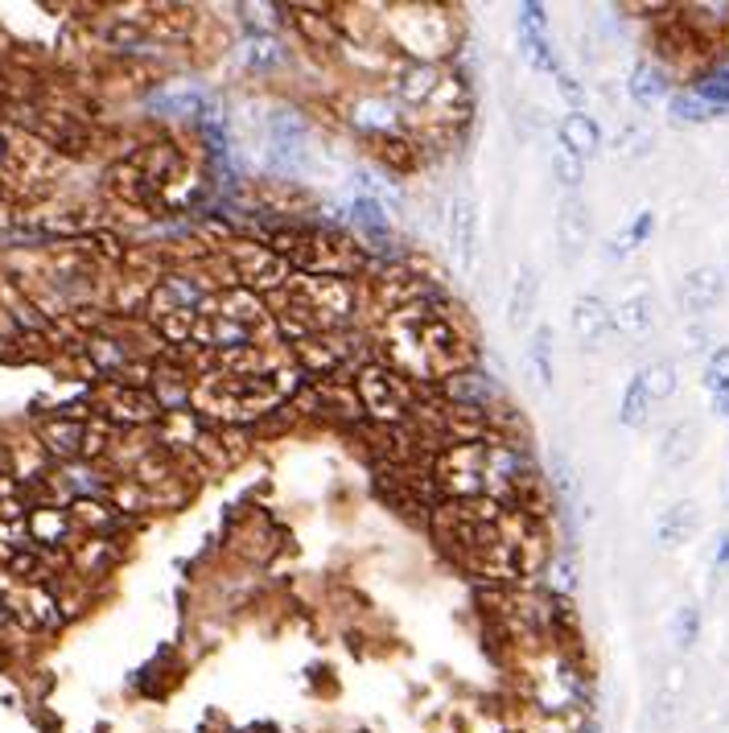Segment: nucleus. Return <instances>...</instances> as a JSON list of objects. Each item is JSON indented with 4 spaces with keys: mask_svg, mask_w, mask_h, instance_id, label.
<instances>
[{
    "mask_svg": "<svg viewBox=\"0 0 729 733\" xmlns=\"http://www.w3.org/2000/svg\"><path fill=\"white\" fill-rule=\"evenodd\" d=\"M46 441H50V450L75 453L78 441H83V429H78V424H50V429H46Z\"/></svg>",
    "mask_w": 729,
    "mask_h": 733,
    "instance_id": "obj_32",
    "label": "nucleus"
},
{
    "mask_svg": "<svg viewBox=\"0 0 729 733\" xmlns=\"http://www.w3.org/2000/svg\"><path fill=\"white\" fill-rule=\"evenodd\" d=\"M697 445H700L697 424L680 421V424H672V429L664 433V450H660V457H664L667 470H680V466H688V462L697 457Z\"/></svg>",
    "mask_w": 729,
    "mask_h": 733,
    "instance_id": "obj_15",
    "label": "nucleus"
},
{
    "mask_svg": "<svg viewBox=\"0 0 729 733\" xmlns=\"http://www.w3.org/2000/svg\"><path fill=\"white\" fill-rule=\"evenodd\" d=\"M639 379H643V388H647L652 400H667V396L676 391V363H667V359L652 363V367L639 371Z\"/></svg>",
    "mask_w": 729,
    "mask_h": 733,
    "instance_id": "obj_26",
    "label": "nucleus"
},
{
    "mask_svg": "<svg viewBox=\"0 0 729 733\" xmlns=\"http://www.w3.org/2000/svg\"><path fill=\"white\" fill-rule=\"evenodd\" d=\"M705 388L714 396H729V346H717L705 363Z\"/></svg>",
    "mask_w": 729,
    "mask_h": 733,
    "instance_id": "obj_30",
    "label": "nucleus"
},
{
    "mask_svg": "<svg viewBox=\"0 0 729 733\" xmlns=\"http://www.w3.org/2000/svg\"><path fill=\"white\" fill-rule=\"evenodd\" d=\"M697 639H700V610L680 606L676 610V618H672V643H676L680 651H693Z\"/></svg>",
    "mask_w": 729,
    "mask_h": 733,
    "instance_id": "obj_27",
    "label": "nucleus"
},
{
    "mask_svg": "<svg viewBox=\"0 0 729 733\" xmlns=\"http://www.w3.org/2000/svg\"><path fill=\"white\" fill-rule=\"evenodd\" d=\"M693 91H697L705 104H714L717 111L729 108V66L721 63V66H714V71H705Z\"/></svg>",
    "mask_w": 729,
    "mask_h": 733,
    "instance_id": "obj_25",
    "label": "nucleus"
},
{
    "mask_svg": "<svg viewBox=\"0 0 729 733\" xmlns=\"http://www.w3.org/2000/svg\"><path fill=\"white\" fill-rule=\"evenodd\" d=\"M268 141L277 149H305L310 144V125L293 108H277L268 116Z\"/></svg>",
    "mask_w": 729,
    "mask_h": 733,
    "instance_id": "obj_16",
    "label": "nucleus"
},
{
    "mask_svg": "<svg viewBox=\"0 0 729 733\" xmlns=\"http://www.w3.org/2000/svg\"><path fill=\"white\" fill-rule=\"evenodd\" d=\"M714 412L729 421V396H714Z\"/></svg>",
    "mask_w": 729,
    "mask_h": 733,
    "instance_id": "obj_37",
    "label": "nucleus"
},
{
    "mask_svg": "<svg viewBox=\"0 0 729 733\" xmlns=\"http://www.w3.org/2000/svg\"><path fill=\"white\" fill-rule=\"evenodd\" d=\"M450 248L462 268H474V251H479V206L470 194H453L450 203Z\"/></svg>",
    "mask_w": 729,
    "mask_h": 733,
    "instance_id": "obj_5",
    "label": "nucleus"
},
{
    "mask_svg": "<svg viewBox=\"0 0 729 733\" xmlns=\"http://www.w3.org/2000/svg\"><path fill=\"white\" fill-rule=\"evenodd\" d=\"M4 161H9V149H4V137H0V165H4Z\"/></svg>",
    "mask_w": 729,
    "mask_h": 733,
    "instance_id": "obj_38",
    "label": "nucleus"
},
{
    "mask_svg": "<svg viewBox=\"0 0 729 733\" xmlns=\"http://www.w3.org/2000/svg\"><path fill=\"white\" fill-rule=\"evenodd\" d=\"M560 144H565L569 153L581 157V161H590V157L602 149V132H598V125H593L586 111H569V116L560 120Z\"/></svg>",
    "mask_w": 729,
    "mask_h": 733,
    "instance_id": "obj_12",
    "label": "nucleus"
},
{
    "mask_svg": "<svg viewBox=\"0 0 729 733\" xmlns=\"http://www.w3.org/2000/svg\"><path fill=\"white\" fill-rule=\"evenodd\" d=\"M614 330L626 338H647L655 330V301L647 293H631L614 310Z\"/></svg>",
    "mask_w": 729,
    "mask_h": 733,
    "instance_id": "obj_11",
    "label": "nucleus"
},
{
    "mask_svg": "<svg viewBox=\"0 0 729 733\" xmlns=\"http://www.w3.org/2000/svg\"><path fill=\"white\" fill-rule=\"evenodd\" d=\"M355 391L363 400V412H372L379 424H404L408 412H417L412 405V388H408V375L392 371L388 363H372L363 367L355 379Z\"/></svg>",
    "mask_w": 729,
    "mask_h": 733,
    "instance_id": "obj_1",
    "label": "nucleus"
},
{
    "mask_svg": "<svg viewBox=\"0 0 729 733\" xmlns=\"http://www.w3.org/2000/svg\"><path fill=\"white\" fill-rule=\"evenodd\" d=\"M652 144H655L652 128H643V125H626L619 137H614V149H619V157H626V161L647 157V153H652Z\"/></svg>",
    "mask_w": 729,
    "mask_h": 733,
    "instance_id": "obj_28",
    "label": "nucleus"
},
{
    "mask_svg": "<svg viewBox=\"0 0 729 733\" xmlns=\"http://www.w3.org/2000/svg\"><path fill=\"white\" fill-rule=\"evenodd\" d=\"M667 116H672L676 125H709V120L717 116V108L714 104H705V99L688 87V91H676L672 99H667Z\"/></svg>",
    "mask_w": 729,
    "mask_h": 733,
    "instance_id": "obj_20",
    "label": "nucleus"
},
{
    "mask_svg": "<svg viewBox=\"0 0 729 733\" xmlns=\"http://www.w3.org/2000/svg\"><path fill=\"white\" fill-rule=\"evenodd\" d=\"M557 244L565 260H577L590 244V211L577 194H565L557 211Z\"/></svg>",
    "mask_w": 729,
    "mask_h": 733,
    "instance_id": "obj_7",
    "label": "nucleus"
},
{
    "mask_svg": "<svg viewBox=\"0 0 729 733\" xmlns=\"http://www.w3.org/2000/svg\"><path fill=\"white\" fill-rule=\"evenodd\" d=\"M726 301V277L717 272V268H693L688 277L680 281V310L688 317H705V313H714L717 305Z\"/></svg>",
    "mask_w": 729,
    "mask_h": 733,
    "instance_id": "obj_4",
    "label": "nucleus"
},
{
    "mask_svg": "<svg viewBox=\"0 0 729 733\" xmlns=\"http://www.w3.org/2000/svg\"><path fill=\"white\" fill-rule=\"evenodd\" d=\"M519 33L544 37V9L540 4H519Z\"/></svg>",
    "mask_w": 729,
    "mask_h": 733,
    "instance_id": "obj_34",
    "label": "nucleus"
},
{
    "mask_svg": "<svg viewBox=\"0 0 729 733\" xmlns=\"http://www.w3.org/2000/svg\"><path fill=\"white\" fill-rule=\"evenodd\" d=\"M672 83H667V71L660 63H639L631 71V95H635L639 108H655V104H664L672 99Z\"/></svg>",
    "mask_w": 729,
    "mask_h": 733,
    "instance_id": "obj_14",
    "label": "nucleus"
},
{
    "mask_svg": "<svg viewBox=\"0 0 729 733\" xmlns=\"http://www.w3.org/2000/svg\"><path fill=\"white\" fill-rule=\"evenodd\" d=\"M553 486H557L560 499H577V483H573V470L565 462V453H553Z\"/></svg>",
    "mask_w": 729,
    "mask_h": 733,
    "instance_id": "obj_33",
    "label": "nucleus"
},
{
    "mask_svg": "<svg viewBox=\"0 0 729 733\" xmlns=\"http://www.w3.org/2000/svg\"><path fill=\"white\" fill-rule=\"evenodd\" d=\"M652 227H655V215H652V211H639V219L631 223L626 231H622V239L614 244V251H619V256H626L631 248H639V244H643V239L652 235Z\"/></svg>",
    "mask_w": 729,
    "mask_h": 733,
    "instance_id": "obj_31",
    "label": "nucleus"
},
{
    "mask_svg": "<svg viewBox=\"0 0 729 733\" xmlns=\"http://www.w3.org/2000/svg\"><path fill=\"white\" fill-rule=\"evenodd\" d=\"M553 330L540 326L532 334V346H528V371L536 379V388H553V379H557V367H553Z\"/></svg>",
    "mask_w": 729,
    "mask_h": 733,
    "instance_id": "obj_18",
    "label": "nucleus"
},
{
    "mask_svg": "<svg viewBox=\"0 0 729 733\" xmlns=\"http://www.w3.org/2000/svg\"><path fill=\"white\" fill-rule=\"evenodd\" d=\"M285 58H289V50H285V42L272 37V33H256L248 46H244V66H248V71H272V66H280Z\"/></svg>",
    "mask_w": 729,
    "mask_h": 733,
    "instance_id": "obj_19",
    "label": "nucleus"
},
{
    "mask_svg": "<svg viewBox=\"0 0 729 733\" xmlns=\"http://www.w3.org/2000/svg\"><path fill=\"white\" fill-rule=\"evenodd\" d=\"M553 182H557L565 194H573V190L586 182V161H581L577 153H569L565 144L553 149Z\"/></svg>",
    "mask_w": 729,
    "mask_h": 733,
    "instance_id": "obj_22",
    "label": "nucleus"
},
{
    "mask_svg": "<svg viewBox=\"0 0 729 733\" xmlns=\"http://www.w3.org/2000/svg\"><path fill=\"white\" fill-rule=\"evenodd\" d=\"M293 25L301 33H305V37H310L313 46L322 50V46H339V30H334V21H330V17H313L310 9H293Z\"/></svg>",
    "mask_w": 729,
    "mask_h": 733,
    "instance_id": "obj_23",
    "label": "nucleus"
},
{
    "mask_svg": "<svg viewBox=\"0 0 729 733\" xmlns=\"http://www.w3.org/2000/svg\"><path fill=\"white\" fill-rule=\"evenodd\" d=\"M557 83H560V95H565L569 104H573V111H581V99H586V95H581V87H577V78L557 75Z\"/></svg>",
    "mask_w": 729,
    "mask_h": 733,
    "instance_id": "obj_35",
    "label": "nucleus"
},
{
    "mask_svg": "<svg viewBox=\"0 0 729 733\" xmlns=\"http://www.w3.org/2000/svg\"><path fill=\"white\" fill-rule=\"evenodd\" d=\"M235 272H239L244 289H251V293H256V284H272L277 289V284L293 281L285 256H277L272 248H244L235 256Z\"/></svg>",
    "mask_w": 729,
    "mask_h": 733,
    "instance_id": "obj_6",
    "label": "nucleus"
},
{
    "mask_svg": "<svg viewBox=\"0 0 729 733\" xmlns=\"http://www.w3.org/2000/svg\"><path fill=\"white\" fill-rule=\"evenodd\" d=\"M647 412H652V396H647V388H643V379H631V388H626V396H622V408H619V421L626 424V429H643L647 424Z\"/></svg>",
    "mask_w": 729,
    "mask_h": 733,
    "instance_id": "obj_21",
    "label": "nucleus"
},
{
    "mask_svg": "<svg viewBox=\"0 0 729 733\" xmlns=\"http://www.w3.org/2000/svg\"><path fill=\"white\" fill-rule=\"evenodd\" d=\"M569 326H573L577 343L586 346V351H598V346L614 334V310H610L598 293H586V297H577L573 301Z\"/></svg>",
    "mask_w": 729,
    "mask_h": 733,
    "instance_id": "obj_3",
    "label": "nucleus"
},
{
    "mask_svg": "<svg viewBox=\"0 0 729 733\" xmlns=\"http://www.w3.org/2000/svg\"><path fill=\"white\" fill-rule=\"evenodd\" d=\"M697 528H700V507L697 503L693 499L672 503V507L655 519V540H660V548H680L697 536Z\"/></svg>",
    "mask_w": 729,
    "mask_h": 733,
    "instance_id": "obj_10",
    "label": "nucleus"
},
{
    "mask_svg": "<svg viewBox=\"0 0 729 733\" xmlns=\"http://www.w3.org/2000/svg\"><path fill=\"white\" fill-rule=\"evenodd\" d=\"M519 50H524L528 66H536V71H544V75H557V58H553V50H548V37L519 33Z\"/></svg>",
    "mask_w": 729,
    "mask_h": 733,
    "instance_id": "obj_29",
    "label": "nucleus"
},
{
    "mask_svg": "<svg viewBox=\"0 0 729 733\" xmlns=\"http://www.w3.org/2000/svg\"><path fill=\"white\" fill-rule=\"evenodd\" d=\"M532 313H536V272L524 265L515 272L512 297H507V322H512L515 330H524L532 322Z\"/></svg>",
    "mask_w": 729,
    "mask_h": 733,
    "instance_id": "obj_17",
    "label": "nucleus"
},
{
    "mask_svg": "<svg viewBox=\"0 0 729 733\" xmlns=\"http://www.w3.org/2000/svg\"><path fill=\"white\" fill-rule=\"evenodd\" d=\"M717 569H721V573H729V531L721 536V540H717Z\"/></svg>",
    "mask_w": 729,
    "mask_h": 733,
    "instance_id": "obj_36",
    "label": "nucleus"
},
{
    "mask_svg": "<svg viewBox=\"0 0 729 733\" xmlns=\"http://www.w3.org/2000/svg\"><path fill=\"white\" fill-rule=\"evenodd\" d=\"M446 396H450L453 405L482 408V412H491V405H498L495 379H491V375H482V371H470V367L446 379Z\"/></svg>",
    "mask_w": 729,
    "mask_h": 733,
    "instance_id": "obj_9",
    "label": "nucleus"
},
{
    "mask_svg": "<svg viewBox=\"0 0 729 733\" xmlns=\"http://www.w3.org/2000/svg\"><path fill=\"white\" fill-rule=\"evenodd\" d=\"M346 111H351V125L358 132H372L375 141L379 137H396V108H392L384 95H355L346 104Z\"/></svg>",
    "mask_w": 729,
    "mask_h": 733,
    "instance_id": "obj_8",
    "label": "nucleus"
},
{
    "mask_svg": "<svg viewBox=\"0 0 729 733\" xmlns=\"http://www.w3.org/2000/svg\"><path fill=\"white\" fill-rule=\"evenodd\" d=\"M379 161L388 165L392 173H412L417 170V144L404 141V137H379Z\"/></svg>",
    "mask_w": 729,
    "mask_h": 733,
    "instance_id": "obj_24",
    "label": "nucleus"
},
{
    "mask_svg": "<svg viewBox=\"0 0 729 733\" xmlns=\"http://www.w3.org/2000/svg\"><path fill=\"white\" fill-rule=\"evenodd\" d=\"M515 733H524V730H515Z\"/></svg>",
    "mask_w": 729,
    "mask_h": 733,
    "instance_id": "obj_39",
    "label": "nucleus"
},
{
    "mask_svg": "<svg viewBox=\"0 0 729 733\" xmlns=\"http://www.w3.org/2000/svg\"><path fill=\"white\" fill-rule=\"evenodd\" d=\"M218 317L256 330L265 326V301L251 293V289H227V293H218Z\"/></svg>",
    "mask_w": 729,
    "mask_h": 733,
    "instance_id": "obj_13",
    "label": "nucleus"
},
{
    "mask_svg": "<svg viewBox=\"0 0 729 733\" xmlns=\"http://www.w3.org/2000/svg\"><path fill=\"white\" fill-rule=\"evenodd\" d=\"M446 87H450V78L441 75V66L437 63H404V66H396V75H392V91H396V99L412 104V108H429Z\"/></svg>",
    "mask_w": 729,
    "mask_h": 733,
    "instance_id": "obj_2",
    "label": "nucleus"
}]
</instances>
